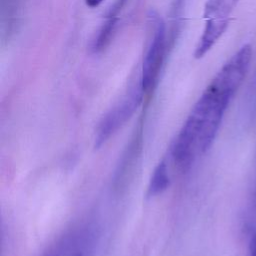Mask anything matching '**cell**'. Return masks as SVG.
Instances as JSON below:
<instances>
[{
    "label": "cell",
    "instance_id": "7a4b0ae2",
    "mask_svg": "<svg viewBox=\"0 0 256 256\" xmlns=\"http://www.w3.org/2000/svg\"><path fill=\"white\" fill-rule=\"evenodd\" d=\"M239 0H207L204 6V28L194 56L202 58L226 31L230 16Z\"/></svg>",
    "mask_w": 256,
    "mask_h": 256
},
{
    "label": "cell",
    "instance_id": "8992f818",
    "mask_svg": "<svg viewBox=\"0 0 256 256\" xmlns=\"http://www.w3.org/2000/svg\"><path fill=\"white\" fill-rule=\"evenodd\" d=\"M170 183L167 163L165 160H161L155 167L148 185V195L155 196L162 193L167 189Z\"/></svg>",
    "mask_w": 256,
    "mask_h": 256
},
{
    "label": "cell",
    "instance_id": "52a82bcc",
    "mask_svg": "<svg viewBox=\"0 0 256 256\" xmlns=\"http://www.w3.org/2000/svg\"><path fill=\"white\" fill-rule=\"evenodd\" d=\"M78 234H66L49 247L42 256H68L78 242Z\"/></svg>",
    "mask_w": 256,
    "mask_h": 256
},
{
    "label": "cell",
    "instance_id": "30bf717a",
    "mask_svg": "<svg viewBox=\"0 0 256 256\" xmlns=\"http://www.w3.org/2000/svg\"><path fill=\"white\" fill-rule=\"evenodd\" d=\"M72 256H83V255L80 254V253H74Z\"/></svg>",
    "mask_w": 256,
    "mask_h": 256
},
{
    "label": "cell",
    "instance_id": "ba28073f",
    "mask_svg": "<svg viewBox=\"0 0 256 256\" xmlns=\"http://www.w3.org/2000/svg\"><path fill=\"white\" fill-rule=\"evenodd\" d=\"M104 1L105 0H84L86 6L89 8H96L100 6Z\"/></svg>",
    "mask_w": 256,
    "mask_h": 256
},
{
    "label": "cell",
    "instance_id": "6da1fadb",
    "mask_svg": "<svg viewBox=\"0 0 256 256\" xmlns=\"http://www.w3.org/2000/svg\"><path fill=\"white\" fill-rule=\"evenodd\" d=\"M252 60V47L243 45L220 68L193 106L177 134L171 157L185 170L211 145L224 112L245 79Z\"/></svg>",
    "mask_w": 256,
    "mask_h": 256
},
{
    "label": "cell",
    "instance_id": "9c48e42d",
    "mask_svg": "<svg viewBox=\"0 0 256 256\" xmlns=\"http://www.w3.org/2000/svg\"><path fill=\"white\" fill-rule=\"evenodd\" d=\"M251 256H256V236L251 245Z\"/></svg>",
    "mask_w": 256,
    "mask_h": 256
},
{
    "label": "cell",
    "instance_id": "277c9868",
    "mask_svg": "<svg viewBox=\"0 0 256 256\" xmlns=\"http://www.w3.org/2000/svg\"><path fill=\"white\" fill-rule=\"evenodd\" d=\"M140 81L101 119L95 132V146L105 143L134 114L144 96Z\"/></svg>",
    "mask_w": 256,
    "mask_h": 256
},
{
    "label": "cell",
    "instance_id": "5b68a950",
    "mask_svg": "<svg viewBox=\"0 0 256 256\" xmlns=\"http://www.w3.org/2000/svg\"><path fill=\"white\" fill-rule=\"evenodd\" d=\"M127 0H116L113 8L110 9L107 17H106V21L103 24L102 28L99 31L98 37L95 40L94 43V49L95 50H100L103 49V47L106 46V44L108 43L111 34L115 28L117 19H118V15L121 12V10L123 9L124 5L126 4Z\"/></svg>",
    "mask_w": 256,
    "mask_h": 256
},
{
    "label": "cell",
    "instance_id": "3957f363",
    "mask_svg": "<svg viewBox=\"0 0 256 256\" xmlns=\"http://www.w3.org/2000/svg\"><path fill=\"white\" fill-rule=\"evenodd\" d=\"M166 49L165 24L157 15L151 16L150 35L145 49L139 81L144 94L155 87L163 64Z\"/></svg>",
    "mask_w": 256,
    "mask_h": 256
}]
</instances>
